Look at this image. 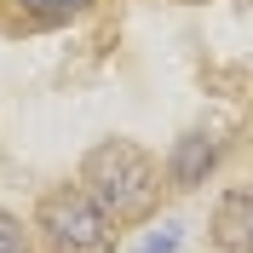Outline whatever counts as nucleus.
Returning a JSON list of instances; mask_svg holds the SVG:
<instances>
[{"mask_svg": "<svg viewBox=\"0 0 253 253\" xmlns=\"http://www.w3.org/2000/svg\"><path fill=\"white\" fill-rule=\"evenodd\" d=\"M219 167V138H207V132H184L173 144V156H167V178L178 190H196L207 184V173Z\"/></svg>", "mask_w": 253, "mask_h": 253, "instance_id": "nucleus-4", "label": "nucleus"}, {"mask_svg": "<svg viewBox=\"0 0 253 253\" xmlns=\"http://www.w3.org/2000/svg\"><path fill=\"white\" fill-rule=\"evenodd\" d=\"M81 190L92 196L115 224H138L156 213V196H161V167L156 156L132 138H104L86 150L81 161Z\"/></svg>", "mask_w": 253, "mask_h": 253, "instance_id": "nucleus-1", "label": "nucleus"}, {"mask_svg": "<svg viewBox=\"0 0 253 253\" xmlns=\"http://www.w3.org/2000/svg\"><path fill=\"white\" fill-rule=\"evenodd\" d=\"M178 6H202V0H178Z\"/></svg>", "mask_w": 253, "mask_h": 253, "instance_id": "nucleus-8", "label": "nucleus"}, {"mask_svg": "<svg viewBox=\"0 0 253 253\" xmlns=\"http://www.w3.org/2000/svg\"><path fill=\"white\" fill-rule=\"evenodd\" d=\"M173 248H178V230H173V224H167L161 236H150V242H144V253H173Z\"/></svg>", "mask_w": 253, "mask_h": 253, "instance_id": "nucleus-7", "label": "nucleus"}, {"mask_svg": "<svg viewBox=\"0 0 253 253\" xmlns=\"http://www.w3.org/2000/svg\"><path fill=\"white\" fill-rule=\"evenodd\" d=\"M92 6V0H23V12L41 17V23H69V17H81Z\"/></svg>", "mask_w": 253, "mask_h": 253, "instance_id": "nucleus-5", "label": "nucleus"}, {"mask_svg": "<svg viewBox=\"0 0 253 253\" xmlns=\"http://www.w3.org/2000/svg\"><path fill=\"white\" fill-rule=\"evenodd\" d=\"M0 253H29V230H23V219L6 213V207H0Z\"/></svg>", "mask_w": 253, "mask_h": 253, "instance_id": "nucleus-6", "label": "nucleus"}, {"mask_svg": "<svg viewBox=\"0 0 253 253\" xmlns=\"http://www.w3.org/2000/svg\"><path fill=\"white\" fill-rule=\"evenodd\" d=\"M213 242L224 253H253V190H224L213 207Z\"/></svg>", "mask_w": 253, "mask_h": 253, "instance_id": "nucleus-3", "label": "nucleus"}, {"mask_svg": "<svg viewBox=\"0 0 253 253\" xmlns=\"http://www.w3.org/2000/svg\"><path fill=\"white\" fill-rule=\"evenodd\" d=\"M35 230L46 253H115V219L81 184H58L35 207Z\"/></svg>", "mask_w": 253, "mask_h": 253, "instance_id": "nucleus-2", "label": "nucleus"}]
</instances>
